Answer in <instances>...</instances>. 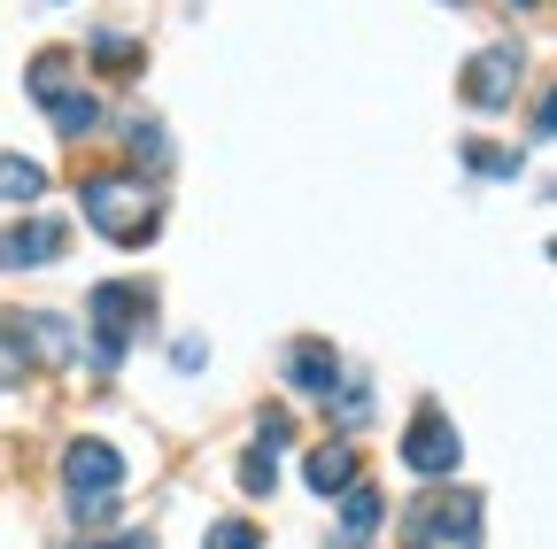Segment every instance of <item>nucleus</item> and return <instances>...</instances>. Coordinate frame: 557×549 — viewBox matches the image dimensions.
I'll return each instance as SVG.
<instances>
[{
  "label": "nucleus",
  "instance_id": "16",
  "mask_svg": "<svg viewBox=\"0 0 557 549\" xmlns=\"http://www.w3.org/2000/svg\"><path fill=\"white\" fill-rule=\"evenodd\" d=\"M86 62H101V71H139L148 47H139L132 32H94V39H86Z\"/></svg>",
  "mask_w": 557,
  "mask_h": 549
},
{
  "label": "nucleus",
  "instance_id": "25",
  "mask_svg": "<svg viewBox=\"0 0 557 549\" xmlns=\"http://www.w3.org/2000/svg\"><path fill=\"white\" fill-rule=\"evenodd\" d=\"M511 9H542V0H511Z\"/></svg>",
  "mask_w": 557,
  "mask_h": 549
},
{
  "label": "nucleus",
  "instance_id": "11",
  "mask_svg": "<svg viewBox=\"0 0 557 549\" xmlns=\"http://www.w3.org/2000/svg\"><path fill=\"white\" fill-rule=\"evenodd\" d=\"M380 519H387V503H380V488H364V479H357V488H348V496H341V541H357V549H364V541L380 534Z\"/></svg>",
  "mask_w": 557,
  "mask_h": 549
},
{
  "label": "nucleus",
  "instance_id": "7",
  "mask_svg": "<svg viewBox=\"0 0 557 549\" xmlns=\"http://www.w3.org/2000/svg\"><path fill=\"white\" fill-rule=\"evenodd\" d=\"M70 248V225L62 217H16L9 233H0V271H39Z\"/></svg>",
  "mask_w": 557,
  "mask_h": 549
},
{
  "label": "nucleus",
  "instance_id": "3",
  "mask_svg": "<svg viewBox=\"0 0 557 549\" xmlns=\"http://www.w3.org/2000/svg\"><path fill=\"white\" fill-rule=\"evenodd\" d=\"M403 549H480V496H418L403 511Z\"/></svg>",
  "mask_w": 557,
  "mask_h": 549
},
{
  "label": "nucleus",
  "instance_id": "24",
  "mask_svg": "<svg viewBox=\"0 0 557 549\" xmlns=\"http://www.w3.org/2000/svg\"><path fill=\"white\" fill-rule=\"evenodd\" d=\"M94 549H156V534H116V541H94Z\"/></svg>",
  "mask_w": 557,
  "mask_h": 549
},
{
  "label": "nucleus",
  "instance_id": "13",
  "mask_svg": "<svg viewBox=\"0 0 557 549\" xmlns=\"http://www.w3.org/2000/svg\"><path fill=\"white\" fill-rule=\"evenodd\" d=\"M148 171H171V132L156 116H132V178H148Z\"/></svg>",
  "mask_w": 557,
  "mask_h": 549
},
{
  "label": "nucleus",
  "instance_id": "12",
  "mask_svg": "<svg viewBox=\"0 0 557 549\" xmlns=\"http://www.w3.org/2000/svg\"><path fill=\"white\" fill-rule=\"evenodd\" d=\"M47 116H54L62 140H86V132L101 124V101H94L86 86H70V93H54V101H47Z\"/></svg>",
  "mask_w": 557,
  "mask_h": 549
},
{
  "label": "nucleus",
  "instance_id": "17",
  "mask_svg": "<svg viewBox=\"0 0 557 549\" xmlns=\"http://www.w3.org/2000/svg\"><path fill=\"white\" fill-rule=\"evenodd\" d=\"M519 163L527 155L519 148H496V140H472L465 148V171H480V178H519Z\"/></svg>",
  "mask_w": 557,
  "mask_h": 549
},
{
  "label": "nucleus",
  "instance_id": "23",
  "mask_svg": "<svg viewBox=\"0 0 557 549\" xmlns=\"http://www.w3.org/2000/svg\"><path fill=\"white\" fill-rule=\"evenodd\" d=\"M171 364H178V372H201V364H209V340H201V333L171 340Z\"/></svg>",
  "mask_w": 557,
  "mask_h": 549
},
{
  "label": "nucleus",
  "instance_id": "22",
  "mask_svg": "<svg viewBox=\"0 0 557 549\" xmlns=\"http://www.w3.org/2000/svg\"><path fill=\"white\" fill-rule=\"evenodd\" d=\"M295 441V419H287V410H263V419H256V449H287Z\"/></svg>",
  "mask_w": 557,
  "mask_h": 549
},
{
  "label": "nucleus",
  "instance_id": "18",
  "mask_svg": "<svg viewBox=\"0 0 557 549\" xmlns=\"http://www.w3.org/2000/svg\"><path fill=\"white\" fill-rule=\"evenodd\" d=\"M54 93H70V54H62V47H54V54H39V62H32V101H39V109H47V101H54Z\"/></svg>",
  "mask_w": 557,
  "mask_h": 549
},
{
  "label": "nucleus",
  "instance_id": "14",
  "mask_svg": "<svg viewBox=\"0 0 557 549\" xmlns=\"http://www.w3.org/2000/svg\"><path fill=\"white\" fill-rule=\"evenodd\" d=\"M39 194H47V171L39 163L0 155V201H9V210H24V201H39Z\"/></svg>",
  "mask_w": 557,
  "mask_h": 549
},
{
  "label": "nucleus",
  "instance_id": "8",
  "mask_svg": "<svg viewBox=\"0 0 557 549\" xmlns=\"http://www.w3.org/2000/svg\"><path fill=\"white\" fill-rule=\"evenodd\" d=\"M287 387H295V395H310V402H325V395L341 387V357H333V340H295V349H287Z\"/></svg>",
  "mask_w": 557,
  "mask_h": 549
},
{
  "label": "nucleus",
  "instance_id": "9",
  "mask_svg": "<svg viewBox=\"0 0 557 549\" xmlns=\"http://www.w3.org/2000/svg\"><path fill=\"white\" fill-rule=\"evenodd\" d=\"M302 479H310V496H348L364 479V464H357V449L348 441H318L310 457H302Z\"/></svg>",
  "mask_w": 557,
  "mask_h": 549
},
{
  "label": "nucleus",
  "instance_id": "5",
  "mask_svg": "<svg viewBox=\"0 0 557 549\" xmlns=\"http://www.w3.org/2000/svg\"><path fill=\"white\" fill-rule=\"evenodd\" d=\"M519 78H527V54H519V39H496V47H480V54L465 62L457 93H465V109L496 116V109H511V101H519Z\"/></svg>",
  "mask_w": 557,
  "mask_h": 549
},
{
  "label": "nucleus",
  "instance_id": "19",
  "mask_svg": "<svg viewBox=\"0 0 557 549\" xmlns=\"http://www.w3.org/2000/svg\"><path fill=\"white\" fill-rule=\"evenodd\" d=\"M278 488V457L271 449H248L240 457V496H271Z\"/></svg>",
  "mask_w": 557,
  "mask_h": 549
},
{
  "label": "nucleus",
  "instance_id": "20",
  "mask_svg": "<svg viewBox=\"0 0 557 549\" xmlns=\"http://www.w3.org/2000/svg\"><path fill=\"white\" fill-rule=\"evenodd\" d=\"M201 549H263V534H256L248 519H209V534H201Z\"/></svg>",
  "mask_w": 557,
  "mask_h": 549
},
{
  "label": "nucleus",
  "instance_id": "15",
  "mask_svg": "<svg viewBox=\"0 0 557 549\" xmlns=\"http://www.w3.org/2000/svg\"><path fill=\"white\" fill-rule=\"evenodd\" d=\"M24 372H32V340H24V317H9V310H0V387H24Z\"/></svg>",
  "mask_w": 557,
  "mask_h": 549
},
{
  "label": "nucleus",
  "instance_id": "26",
  "mask_svg": "<svg viewBox=\"0 0 557 549\" xmlns=\"http://www.w3.org/2000/svg\"><path fill=\"white\" fill-rule=\"evenodd\" d=\"M449 9H465V0H449Z\"/></svg>",
  "mask_w": 557,
  "mask_h": 549
},
{
  "label": "nucleus",
  "instance_id": "1",
  "mask_svg": "<svg viewBox=\"0 0 557 549\" xmlns=\"http://www.w3.org/2000/svg\"><path fill=\"white\" fill-rule=\"evenodd\" d=\"M78 210H86V225H94L101 240H116V248H148L156 225H163L148 178H132V171H94V178H78Z\"/></svg>",
  "mask_w": 557,
  "mask_h": 549
},
{
  "label": "nucleus",
  "instance_id": "21",
  "mask_svg": "<svg viewBox=\"0 0 557 549\" xmlns=\"http://www.w3.org/2000/svg\"><path fill=\"white\" fill-rule=\"evenodd\" d=\"M325 410H341V426H364V419H372V395H364V387H333Z\"/></svg>",
  "mask_w": 557,
  "mask_h": 549
},
{
  "label": "nucleus",
  "instance_id": "2",
  "mask_svg": "<svg viewBox=\"0 0 557 549\" xmlns=\"http://www.w3.org/2000/svg\"><path fill=\"white\" fill-rule=\"evenodd\" d=\"M86 317H94V364H101V372H116V364H124V349H132V333H148L156 295L139 287V279H109V287H94V295H86Z\"/></svg>",
  "mask_w": 557,
  "mask_h": 549
},
{
  "label": "nucleus",
  "instance_id": "10",
  "mask_svg": "<svg viewBox=\"0 0 557 549\" xmlns=\"http://www.w3.org/2000/svg\"><path fill=\"white\" fill-rule=\"evenodd\" d=\"M24 340H32V364H78V333H70V317H54V310H32L24 317Z\"/></svg>",
  "mask_w": 557,
  "mask_h": 549
},
{
  "label": "nucleus",
  "instance_id": "4",
  "mask_svg": "<svg viewBox=\"0 0 557 549\" xmlns=\"http://www.w3.org/2000/svg\"><path fill=\"white\" fill-rule=\"evenodd\" d=\"M457 457H465V434L442 402H418V419L403 426V472L418 479H457Z\"/></svg>",
  "mask_w": 557,
  "mask_h": 549
},
{
  "label": "nucleus",
  "instance_id": "6",
  "mask_svg": "<svg viewBox=\"0 0 557 549\" xmlns=\"http://www.w3.org/2000/svg\"><path fill=\"white\" fill-rule=\"evenodd\" d=\"M62 488L78 496V503H109L124 488V457L109 441H70L62 449Z\"/></svg>",
  "mask_w": 557,
  "mask_h": 549
}]
</instances>
